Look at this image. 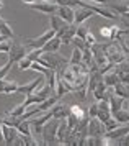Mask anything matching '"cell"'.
Segmentation results:
<instances>
[{
	"instance_id": "51",
	"label": "cell",
	"mask_w": 129,
	"mask_h": 146,
	"mask_svg": "<svg viewBox=\"0 0 129 146\" xmlns=\"http://www.w3.org/2000/svg\"><path fill=\"white\" fill-rule=\"evenodd\" d=\"M128 3H129V2H128Z\"/></svg>"
},
{
	"instance_id": "22",
	"label": "cell",
	"mask_w": 129,
	"mask_h": 146,
	"mask_svg": "<svg viewBox=\"0 0 129 146\" xmlns=\"http://www.w3.org/2000/svg\"><path fill=\"white\" fill-rule=\"evenodd\" d=\"M115 94L123 97V99L129 100V84H124V82H118L115 86Z\"/></svg>"
},
{
	"instance_id": "21",
	"label": "cell",
	"mask_w": 129,
	"mask_h": 146,
	"mask_svg": "<svg viewBox=\"0 0 129 146\" xmlns=\"http://www.w3.org/2000/svg\"><path fill=\"white\" fill-rule=\"evenodd\" d=\"M44 100L46 99L43 97V95H39V94H36V92H31V94H28V95H26V99H25L23 104H25L26 108H28V107L33 105V104H41V102H44Z\"/></svg>"
},
{
	"instance_id": "3",
	"label": "cell",
	"mask_w": 129,
	"mask_h": 146,
	"mask_svg": "<svg viewBox=\"0 0 129 146\" xmlns=\"http://www.w3.org/2000/svg\"><path fill=\"white\" fill-rule=\"evenodd\" d=\"M106 56H108V59H110L111 64H119V62H123L126 58H128V54L123 51V48L121 44L118 43V41H111V44L108 46L106 49Z\"/></svg>"
},
{
	"instance_id": "12",
	"label": "cell",
	"mask_w": 129,
	"mask_h": 146,
	"mask_svg": "<svg viewBox=\"0 0 129 146\" xmlns=\"http://www.w3.org/2000/svg\"><path fill=\"white\" fill-rule=\"evenodd\" d=\"M2 133H3V143H5V145H13L15 138L18 136V130H16V128L3 125V123H2Z\"/></svg>"
},
{
	"instance_id": "47",
	"label": "cell",
	"mask_w": 129,
	"mask_h": 146,
	"mask_svg": "<svg viewBox=\"0 0 129 146\" xmlns=\"http://www.w3.org/2000/svg\"><path fill=\"white\" fill-rule=\"evenodd\" d=\"M128 61H129V56H128Z\"/></svg>"
},
{
	"instance_id": "26",
	"label": "cell",
	"mask_w": 129,
	"mask_h": 146,
	"mask_svg": "<svg viewBox=\"0 0 129 146\" xmlns=\"http://www.w3.org/2000/svg\"><path fill=\"white\" fill-rule=\"evenodd\" d=\"M78 62H82V49L80 48H74L72 56L69 59V64H78Z\"/></svg>"
},
{
	"instance_id": "43",
	"label": "cell",
	"mask_w": 129,
	"mask_h": 146,
	"mask_svg": "<svg viewBox=\"0 0 129 146\" xmlns=\"http://www.w3.org/2000/svg\"><path fill=\"white\" fill-rule=\"evenodd\" d=\"M5 38H7V36H0V41H2V40H5Z\"/></svg>"
},
{
	"instance_id": "7",
	"label": "cell",
	"mask_w": 129,
	"mask_h": 146,
	"mask_svg": "<svg viewBox=\"0 0 129 146\" xmlns=\"http://www.w3.org/2000/svg\"><path fill=\"white\" fill-rule=\"evenodd\" d=\"M30 8L33 10H38V12H43V13L52 15V13H57V8L59 5L56 2H46V0H36L34 3L30 5Z\"/></svg>"
},
{
	"instance_id": "45",
	"label": "cell",
	"mask_w": 129,
	"mask_h": 146,
	"mask_svg": "<svg viewBox=\"0 0 129 146\" xmlns=\"http://www.w3.org/2000/svg\"><path fill=\"white\" fill-rule=\"evenodd\" d=\"M123 2H129V0H123Z\"/></svg>"
},
{
	"instance_id": "11",
	"label": "cell",
	"mask_w": 129,
	"mask_h": 146,
	"mask_svg": "<svg viewBox=\"0 0 129 146\" xmlns=\"http://www.w3.org/2000/svg\"><path fill=\"white\" fill-rule=\"evenodd\" d=\"M128 133H129V125L126 123V125H119V126H116L115 130H110V131H106L105 135H106L108 138L115 139V141L118 143V139L124 138V136H126Z\"/></svg>"
},
{
	"instance_id": "32",
	"label": "cell",
	"mask_w": 129,
	"mask_h": 146,
	"mask_svg": "<svg viewBox=\"0 0 129 146\" xmlns=\"http://www.w3.org/2000/svg\"><path fill=\"white\" fill-rule=\"evenodd\" d=\"M31 62H33V61L30 59V58H23V59L18 62V69H20V71H26V69H30V67H31Z\"/></svg>"
},
{
	"instance_id": "16",
	"label": "cell",
	"mask_w": 129,
	"mask_h": 146,
	"mask_svg": "<svg viewBox=\"0 0 129 146\" xmlns=\"http://www.w3.org/2000/svg\"><path fill=\"white\" fill-rule=\"evenodd\" d=\"M103 82L108 87H115L118 82H121V80H119V74L115 71V67H113L111 71H108V72L103 74Z\"/></svg>"
},
{
	"instance_id": "15",
	"label": "cell",
	"mask_w": 129,
	"mask_h": 146,
	"mask_svg": "<svg viewBox=\"0 0 129 146\" xmlns=\"http://www.w3.org/2000/svg\"><path fill=\"white\" fill-rule=\"evenodd\" d=\"M61 46H62L61 38H59V36H54V38H51L44 46L41 48V51H43V53H52V51H59Z\"/></svg>"
},
{
	"instance_id": "24",
	"label": "cell",
	"mask_w": 129,
	"mask_h": 146,
	"mask_svg": "<svg viewBox=\"0 0 129 146\" xmlns=\"http://www.w3.org/2000/svg\"><path fill=\"white\" fill-rule=\"evenodd\" d=\"M18 133H21V135H25V136H31L33 131H31V123H30V120H23L21 123L18 125Z\"/></svg>"
},
{
	"instance_id": "30",
	"label": "cell",
	"mask_w": 129,
	"mask_h": 146,
	"mask_svg": "<svg viewBox=\"0 0 129 146\" xmlns=\"http://www.w3.org/2000/svg\"><path fill=\"white\" fill-rule=\"evenodd\" d=\"M13 64H15V62H12V61L8 59L7 64H3V66L0 67V79H5L7 76H8V72H10V69H12Z\"/></svg>"
},
{
	"instance_id": "8",
	"label": "cell",
	"mask_w": 129,
	"mask_h": 146,
	"mask_svg": "<svg viewBox=\"0 0 129 146\" xmlns=\"http://www.w3.org/2000/svg\"><path fill=\"white\" fill-rule=\"evenodd\" d=\"M87 133H88V136H103L105 133H106L103 121H100L97 117L95 118H90L88 126H87Z\"/></svg>"
},
{
	"instance_id": "40",
	"label": "cell",
	"mask_w": 129,
	"mask_h": 146,
	"mask_svg": "<svg viewBox=\"0 0 129 146\" xmlns=\"http://www.w3.org/2000/svg\"><path fill=\"white\" fill-rule=\"evenodd\" d=\"M21 2H23V3H26V5H31V3H34V2H36V0H21Z\"/></svg>"
},
{
	"instance_id": "25",
	"label": "cell",
	"mask_w": 129,
	"mask_h": 146,
	"mask_svg": "<svg viewBox=\"0 0 129 146\" xmlns=\"http://www.w3.org/2000/svg\"><path fill=\"white\" fill-rule=\"evenodd\" d=\"M0 35H2V36H7V38H13L12 27H10L5 20H2V18H0Z\"/></svg>"
},
{
	"instance_id": "49",
	"label": "cell",
	"mask_w": 129,
	"mask_h": 146,
	"mask_svg": "<svg viewBox=\"0 0 129 146\" xmlns=\"http://www.w3.org/2000/svg\"><path fill=\"white\" fill-rule=\"evenodd\" d=\"M128 125H129V123H128Z\"/></svg>"
},
{
	"instance_id": "29",
	"label": "cell",
	"mask_w": 129,
	"mask_h": 146,
	"mask_svg": "<svg viewBox=\"0 0 129 146\" xmlns=\"http://www.w3.org/2000/svg\"><path fill=\"white\" fill-rule=\"evenodd\" d=\"M103 125H105V130H106V131H110V130H115L116 126H119L121 123H119L115 117H111V118H108L106 121H105Z\"/></svg>"
},
{
	"instance_id": "2",
	"label": "cell",
	"mask_w": 129,
	"mask_h": 146,
	"mask_svg": "<svg viewBox=\"0 0 129 146\" xmlns=\"http://www.w3.org/2000/svg\"><path fill=\"white\" fill-rule=\"evenodd\" d=\"M57 126L59 120L51 118L49 121H46L43 126V143L44 145H59L57 143Z\"/></svg>"
},
{
	"instance_id": "9",
	"label": "cell",
	"mask_w": 129,
	"mask_h": 146,
	"mask_svg": "<svg viewBox=\"0 0 129 146\" xmlns=\"http://www.w3.org/2000/svg\"><path fill=\"white\" fill-rule=\"evenodd\" d=\"M95 15V12L88 7H77L75 8V18H74V23L75 25H82L85 20H88Z\"/></svg>"
},
{
	"instance_id": "37",
	"label": "cell",
	"mask_w": 129,
	"mask_h": 146,
	"mask_svg": "<svg viewBox=\"0 0 129 146\" xmlns=\"http://www.w3.org/2000/svg\"><path fill=\"white\" fill-rule=\"evenodd\" d=\"M85 43H87V46H88V48H91L95 43H97V38H95L91 33H88V35H87V38H85Z\"/></svg>"
},
{
	"instance_id": "44",
	"label": "cell",
	"mask_w": 129,
	"mask_h": 146,
	"mask_svg": "<svg viewBox=\"0 0 129 146\" xmlns=\"http://www.w3.org/2000/svg\"><path fill=\"white\" fill-rule=\"evenodd\" d=\"M46 2H56V0H46Z\"/></svg>"
},
{
	"instance_id": "34",
	"label": "cell",
	"mask_w": 129,
	"mask_h": 146,
	"mask_svg": "<svg viewBox=\"0 0 129 146\" xmlns=\"http://www.w3.org/2000/svg\"><path fill=\"white\" fill-rule=\"evenodd\" d=\"M90 33V31H88V28L85 27V25H77V35H75V36H78V38H87V35Z\"/></svg>"
},
{
	"instance_id": "5",
	"label": "cell",
	"mask_w": 129,
	"mask_h": 146,
	"mask_svg": "<svg viewBox=\"0 0 129 146\" xmlns=\"http://www.w3.org/2000/svg\"><path fill=\"white\" fill-rule=\"evenodd\" d=\"M75 35H77V25H75V23H65L64 27L56 33V36L61 38L62 44H70L72 38H74Z\"/></svg>"
},
{
	"instance_id": "46",
	"label": "cell",
	"mask_w": 129,
	"mask_h": 146,
	"mask_svg": "<svg viewBox=\"0 0 129 146\" xmlns=\"http://www.w3.org/2000/svg\"><path fill=\"white\" fill-rule=\"evenodd\" d=\"M126 54H128V56H129V51H128V53H126Z\"/></svg>"
},
{
	"instance_id": "18",
	"label": "cell",
	"mask_w": 129,
	"mask_h": 146,
	"mask_svg": "<svg viewBox=\"0 0 129 146\" xmlns=\"http://www.w3.org/2000/svg\"><path fill=\"white\" fill-rule=\"evenodd\" d=\"M115 118L121 123V125H126V123H129V108H119V110H116V112L111 113Z\"/></svg>"
},
{
	"instance_id": "6",
	"label": "cell",
	"mask_w": 129,
	"mask_h": 146,
	"mask_svg": "<svg viewBox=\"0 0 129 146\" xmlns=\"http://www.w3.org/2000/svg\"><path fill=\"white\" fill-rule=\"evenodd\" d=\"M54 36H56V31H54L52 28H49V30H47V31H44V33L41 35V36L34 38V40H28L25 44L30 48V49H39V48L44 46L46 43L51 40V38H54Z\"/></svg>"
},
{
	"instance_id": "20",
	"label": "cell",
	"mask_w": 129,
	"mask_h": 146,
	"mask_svg": "<svg viewBox=\"0 0 129 146\" xmlns=\"http://www.w3.org/2000/svg\"><path fill=\"white\" fill-rule=\"evenodd\" d=\"M0 120H2V123H3V125L13 126V128H18V125L23 121L21 117H13V115H3Z\"/></svg>"
},
{
	"instance_id": "19",
	"label": "cell",
	"mask_w": 129,
	"mask_h": 146,
	"mask_svg": "<svg viewBox=\"0 0 129 146\" xmlns=\"http://www.w3.org/2000/svg\"><path fill=\"white\" fill-rule=\"evenodd\" d=\"M65 23H67V21H65L64 18H61L57 13H52V15H51V18H49V25H51V28L54 30V31H56V33H57L59 30L64 27Z\"/></svg>"
},
{
	"instance_id": "10",
	"label": "cell",
	"mask_w": 129,
	"mask_h": 146,
	"mask_svg": "<svg viewBox=\"0 0 129 146\" xmlns=\"http://www.w3.org/2000/svg\"><path fill=\"white\" fill-rule=\"evenodd\" d=\"M49 110L52 112V118H57V120H64L65 117L70 113V108H69V107H65L64 104H61V102L54 104Z\"/></svg>"
},
{
	"instance_id": "33",
	"label": "cell",
	"mask_w": 129,
	"mask_h": 146,
	"mask_svg": "<svg viewBox=\"0 0 129 146\" xmlns=\"http://www.w3.org/2000/svg\"><path fill=\"white\" fill-rule=\"evenodd\" d=\"M98 110H100V107H98V102L97 104H91L90 107H88V110H87V115L90 117V118H95L98 115Z\"/></svg>"
},
{
	"instance_id": "17",
	"label": "cell",
	"mask_w": 129,
	"mask_h": 146,
	"mask_svg": "<svg viewBox=\"0 0 129 146\" xmlns=\"http://www.w3.org/2000/svg\"><path fill=\"white\" fill-rule=\"evenodd\" d=\"M70 92V89H69V86H67V82H65L62 77H57L56 79V95H57L59 99H62L65 94H69Z\"/></svg>"
},
{
	"instance_id": "13",
	"label": "cell",
	"mask_w": 129,
	"mask_h": 146,
	"mask_svg": "<svg viewBox=\"0 0 129 146\" xmlns=\"http://www.w3.org/2000/svg\"><path fill=\"white\" fill-rule=\"evenodd\" d=\"M57 15L61 17V18H64L67 23H74V18H75V8L65 7V5H59Z\"/></svg>"
},
{
	"instance_id": "31",
	"label": "cell",
	"mask_w": 129,
	"mask_h": 146,
	"mask_svg": "<svg viewBox=\"0 0 129 146\" xmlns=\"http://www.w3.org/2000/svg\"><path fill=\"white\" fill-rule=\"evenodd\" d=\"M10 46H12V41H10V38L2 40V41H0V53H8V51H10Z\"/></svg>"
},
{
	"instance_id": "39",
	"label": "cell",
	"mask_w": 129,
	"mask_h": 146,
	"mask_svg": "<svg viewBox=\"0 0 129 146\" xmlns=\"http://www.w3.org/2000/svg\"><path fill=\"white\" fill-rule=\"evenodd\" d=\"M119 80L124 84H129V72H121L119 74Z\"/></svg>"
},
{
	"instance_id": "35",
	"label": "cell",
	"mask_w": 129,
	"mask_h": 146,
	"mask_svg": "<svg viewBox=\"0 0 129 146\" xmlns=\"http://www.w3.org/2000/svg\"><path fill=\"white\" fill-rule=\"evenodd\" d=\"M72 43H74V46H75V48H80V49H85V48H88L84 38H78V36H74V38H72Z\"/></svg>"
},
{
	"instance_id": "4",
	"label": "cell",
	"mask_w": 129,
	"mask_h": 146,
	"mask_svg": "<svg viewBox=\"0 0 129 146\" xmlns=\"http://www.w3.org/2000/svg\"><path fill=\"white\" fill-rule=\"evenodd\" d=\"M28 53H30V48L26 44L18 43V41H12V46H10V51H8V59L12 62H20L23 58H26Z\"/></svg>"
},
{
	"instance_id": "48",
	"label": "cell",
	"mask_w": 129,
	"mask_h": 146,
	"mask_svg": "<svg viewBox=\"0 0 129 146\" xmlns=\"http://www.w3.org/2000/svg\"><path fill=\"white\" fill-rule=\"evenodd\" d=\"M0 36H2V35H0Z\"/></svg>"
},
{
	"instance_id": "28",
	"label": "cell",
	"mask_w": 129,
	"mask_h": 146,
	"mask_svg": "<svg viewBox=\"0 0 129 146\" xmlns=\"http://www.w3.org/2000/svg\"><path fill=\"white\" fill-rule=\"evenodd\" d=\"M69 108H70V113H74V115H75V117H77L78 120L84 118L85 115H87L84 108H82L80 105H77V104H75V105H72V107H69Z\"/></svg>"
},
{
	"instance_id": "42",
	"label": "cell",
	"mask_w": 129,
	"mask_h": 146,
	"mask_svg": "<svg viewBox=\"0 0 129 146\" xmlns=\"http://www.w3.org/2000/svg\"><path fill=\"white\" fill-rule=\"evenodd\" d=\"M0 8H3V2L2 0H0Z\"/></svg>"
},
{
	"instance_id": "36",
	"label": "cell",
	"mask_w": 129,
	"mask_h": 146,
	"mask_svg": "<svg viewBox=\"0 0 129 146\" xmlns=\"http://www.w3.org/2000/svg\"><path fill=\"white\" fill-rule=\"evenodd\" d=\"M100 35L103 36L105 41H111L110 36H111V27H103L101 30H100Z\"/></svg>"
},
{
	"instance_id": "27",
	"label": "cell",
	"mask_w": 129,
	"mask_h": 146,
	"mask_svg": "<svg viewBox=\"0 0 129 146\" xmlns=\"http://www.w3.org/2000/svg\"><path fill=\"white\" fill-rule=\"evenodd\" d=\"M25 110H26V105L23 104V102H21L20 105H16L15 108H12V110H10V112H7L5 115H13V117H21V115L25 113Z\"/></svg>"
},
{
	"instance_id": "14",
	"label": "cell",
	"mask_w": 129,
	"mask_h": 146,
	"mask_svg": "<svg viewBox=\"0 0 129 146\" xmlns=\"http://www.w3.org/2000/svg\"><path fill=\"white\" fill-rule=\"evenodd\" d=\"M41 84H43V77H38V79H33L31 82H28V84H25V86H18V89H16V92L28 95V94L34 92V90H36V87H38V86H41Z\"/></svg>"
},
{
	"instance_id": "38",
	"label": "cell",
	"mask_w": 129,
	"mask_h": 146,
	"mask_svg": "<svg viewBox=\"0 0 129 146\" xmlns=\"http://www.w3.org/2000/svg\"><path fill=\"white\" fill-rule=\"evenodd\" d=\"M85 2H90V3H97V5H108L110 3V0H85Z\"/></svg>"
},
{
	"instance_id": "23",
	"label": "cell",
	"mask_w": 129,
	"mask_h": 146,
	"mask_svg": "<svg viewBox=\"0 0 129 146\" xmlns=\"http://www.w3.org/2000/svg\"><path fill=\"white\" fill-rule=\"evenodd\" d=\"M18 89V84L15 80H3V86H2V94H15Z\"/></svg>"
},
{
	"instance_id": "41",
	"label": "cell",
	"mask_w": 129,
	"mask_h": 146,
	"mask_svg": "<svg viewBox=\"0 0 129 146\" xmlns=\"http://www.w3.org/2000/svg\"><path fill=\"white\" fill-rule=\"evenodd\" d=\"M0 141H3V133H2V120H0Z\"/></svg>"
},
{
	"instance_id": "50",
	"label": "cell",
	"mask_w": 129,
	"mask_h": 146,
	"mask_svg": "<svg viewBox=\"0 0 129 146\" xmlns=\"http://www.w3.org/2000/svg\"><path fill=\"white\" fill-rule=\"evenodd\" d=\"M128 108H129V107H128Z\"/></svg>"
},
{
	"instance_id": "1",
	"label": "cell",
	"mask_w": 129,
	"mask_h": 146,
	"mask_svg": "<svg viewBox=\"0 0 129 146\" xmlns=\"http://www.w3.org/2000/svg\"><path fill=\"white\" fill-rule=\"evenodd\" d=\"M38 62H41L43 66L49 67V69H54L57 76L62 72V71L65 69V66L69 64V61L65 59V58H62V56L59 54V51H52V53H43L41 56H39Z\"/></svg>"
}]
</instances>
